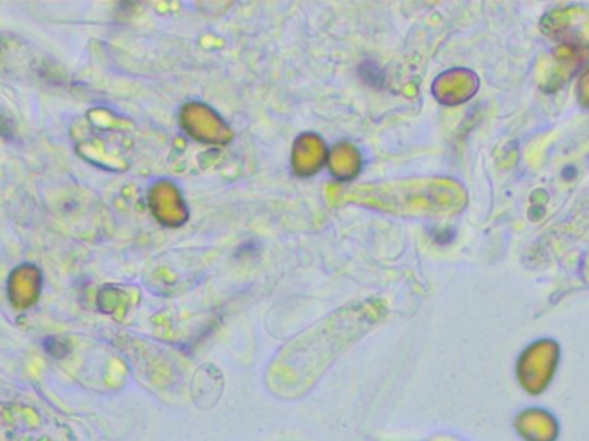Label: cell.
Masks as SVG:
<instances>
[{
	"instance_id": "1",
	"label": "cell",
	"mask_w": 589,
	"mask_h": 441,
	"mask_svg": "<svg viewBox=\"0 0 589 441\" xmlns=\"http://www.w3.org/2000/svg\"><path fill=\"white\" fill-rule=\"evenodd\" d=\"M362 81L365 84H371L374 89H383L385 87V72L380 69V66L374 60H365L359 68Z\"/></svg>"
}]
</instances>
